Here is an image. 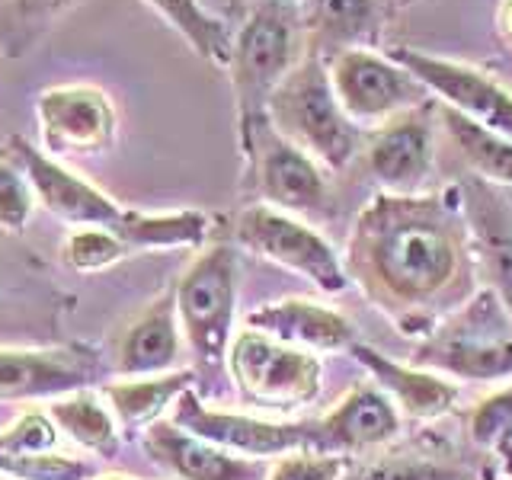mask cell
<instances>
[{"label":"cell","mask_w":512,"mask_h":480,"mask_svg":"<svg viewBox=\"0 0 512 480\" xmlns=\"http://www.w3.org/2000/svg\"><path fill=\"white\" fill-rule=\"evenodd\" d=\"M192 381H196V375L189 368L144 378H119L103 384V397L125 432H144L164 420V413L173 410L180 394L192 388Z\"/></svg>","instance_id":"cell-22"},{"label":"cell","mask_w":512,"mask_h":480,"mask_svg":"<svg viewBox=\"0 0 512 480\" xmlns=\"http://www.w3.org/2000/svg\"><path fill=\"white\" fill-rule=\"evenodd\" d=\"M10 157L26 173L36 199L55 218L74 224V228H109V231L119 228L125 208L109 192L93 186L71 167H64L61 160L48 157L42 148L29 144L20 135L10 138Z\"/></svg>","instance_id":"cell-13"},{"label":"cell","mask_w":512,"mask_h":480,"mask_svg":"<svg viewBox=\"0 0 512 480\" xmlns=\"http://www.w3.org/2000/svg\"><path fill=\"white\" fill-rule=\"evenodd\" d=\"M36 192L26 180V173L16 164H0V228L10 234L26 231V224L36 208Z\"/></svg>","instance_id":"cell-33"},{"label":"cell","mask_w":512,"mask_h":480,"mask_svg":"<svg viewBox=\"0 0 512 480\" xmlns=\"http://www.w3.org/2000/svg\"><path fill=\"white\" fill-rule=\"evenodd\" d=\"M346 458L327 452H292L272 461L266 480H343Z\"/></svg>","instance_id":"cell-34"},{"label":"cell","mask_w":512,"mask_h":480,"mask_svg":"<svg viewBox=\"0 0 512 480\" xmlns=\"http://www.w3.org/2000/svg\"><path fill=\"white\" fill-rule=\"evenodd\" d=\"M100 375L90 346L0 349V400H55L93 388Z\"/></svg>","instance_id":"cell-14"},{"label":"cell","mask_w":512,"mask_h":480,"mask_svg":"<svg viewBox=\"0 0 512 480\" xmlns=\"http://www.w3.org/2000/svg\"><path fill=\"white\" fill-rule=\"evenodd\" d=\"M349 279L404 336L423 340L471 292L474 250L461 192L391 196L381 192L352 224L346 247Z\"/></svg>","instance_id":"cell-1"},{"label":"cell","mask_w":512,"mask_h":480,"mask_svg":"<svg viewBox=\"0 0 512 480\" xmlns=\"http://www.w3.org/2000/svg\"><path fill=\"white\" fill-rule=\"evenodd\" d=\"M352 359H356L378 388L394 400L400 416H413V420H439L458 404V384L445 375L423 368L416 362H397L384 356L381 349L368 343H352Z\"/></svg>","instance_id":"cell-19"},{"label":"cell","mask_w":512,"mask_h":480,"mask_svg":"<svg viewBox=\"0 0 512 480\" xmlns=\"http://www.w3.org/2000/svg\"><path fill=\"white\" fill-rule=\"evenodd\" d=\"M247 164V180L256 186L260 199L282 212H314L327 199L324 167L288 141L272 119L256 128V135L240 148Z\"/></svg>","instance_id":"cell-11"},{"label":"cell","mask_w":512,"mask_h":480,"mask_svg":"<svg viewBox=\"0 0 512 480\" xmlns=\"http://www.w3.org/2000/svg\"><path fill=\"white\" fill-rule=\"evenodd\" d=\"M234 237L244 250L282 269H292L295 276L308 279L324 295H340L352 282L343 256L314 228L282 208H272L266 202L247 205L234 221Z\"/></svg>","instance_id":"cell-7"},{"label":"cell","mask_w":512,"mask_h":480,"mask_svg":"<svg viewBox=\"0 0 512 480\" xmlns=\"http://www.w3.org/2000/svg\"><path fill=\"white\" fill-rule=\"evenodd\" d=\"M500 32H503V39L512 45V0H503V7H500Z\"/></svg>","instance_id":"cell-36"},{"label":"cell","mask_w":512,"mask_h":480,"mask_svg":"<svg viewBox=\"0 0 512 480\" xmlns=\"http://www.w3.org/2000/svg\"><path fill=\"white\" fill-rule=\"evenodd\" d=\"M468 436L477 448L500 458L512 477V381L477 400L468 413Z\"/></svg>","instance_id":"cell-29"},{"label":"cell","mask_w":512,"mask_h":480,"mask_svg":"<svg viewBox=\"0 0 512 480\" xmlns=\"http://www.w3.org/2000/svg\"><path fill=\"white\" fill-rule=\"evenodd\" d=\"M327 68L336 100L359 128H381L384 122L423 106L426 87L391 55L343 48Z\"/></svg>","instance_id":"cell-9"},{"label":"cell","mask_w":512,"mask_h":480,"mask_svg":"<svg viewBox=\"0 0 512 480\" xmlns=\"http://www.w3.org/2000/svg\"><path fill=\"white\" fill-rule=\"evenodd\" d=\"M148 455L167 468L176 480H260V464L224 452L192 432L180 429L173 420H160L141 432Z\"/></svg>","instance_id":"cell-20"},{"label":"cell","mask_w":512,"mask_h":480,"mask_svg":"<svg viewBox=\"0 0 512 480\" xmlns=\"http://www.w3.org/2000/svg\"><path fill=\"white\" fill-rule=\"evenodd\" d=\"M237 250L228 244L205 247L173 288L183 336L202 365H224L234 343L237 320Z\"/></svg>","instance_id":"cell-5"},{"label":"cell","mask_w":512,"mask_h":480,"mask_svg":"<svg viewBox=\"0 0 512 480\" xmlns=\"http://www.w3.org/2000/svg\"><path fill=\"white\" fill-rule=\"evenodd\" d=\"M247 327L304 352H343L356 343V327L346 314L314 298H282L247 314Z\"/></svg>","instance_id":"cell-18"},{"label":"cell","mask_w":512,"mask_h":480,"mask_svg":"<svg viewBox=\"0 0 512 480\" xmlns=\"http://www.w3.org/2000/svg\"><path fill=\"white\" fill-rule=\"evenodd\" d=\"M48 413H52V420L58 423L61 436H68L74 445L87 448L93 455L116 458L122 426L116 420V413L109 410L103 394L84 388V391L55 397L52 404H48Z\"/></svg>","instance_id":"cell-23"},{"label":"cell","mask_w":512,"mask_h":480,"mask_svg":"<svg viewBox=\"0 0 512 480\" xmlns=\"http://www.w3.org/2000/svg\"><path fill=\"white\" fill-rule=\"evenodd\" d=\"M128 253V244L109 228H74L61 244V260L74 272H103Z\"/></svg>","instance_id":"cell-30"},{"label":"cell","mask_w":512,"mask_h":480,"mask_svg":"<svg viewBox=\"0 0 512 480\" xmlns=\"http://www.w3.org/2000/svg\"><path fill=\"white\" fill-rule=\"evenodd\" d=\"M170 420L199 436L205 442H212L218 448L250 461L263 458H282L292 452H314L317 442V426L314 420L304 423H288V420H266L256 413H234V410H218L208 407L196 391L180 394V400L170 410Z\"/></svg>","instance_id":"cell-8"},{"label":"cell","mask_w":512,"mask_h":480,"mask_svg":"<svg viewBox=\"0 0 512 480\" xmlns=\"http://www.w3.org/2000/svg\"><path fill=\"white\" fill-rule=\"evenodd\" d=\"M61 429L48 410H26L0 429V461L32 452H58Z\"/></svg>","instance_id":"cell-31"},{"label":"cell","mask_w":512,"mask_h":480,"mask_svg":"<svg viewBox=\"0 0 512 480\" xmlns=\"http://www.w3.org/2000/svg\"><path fill=\"white\" fill-rule=\"evenodd\" d=\"M212 218L199 208H180V212H138L125 208L116 234L128 250H180V247H205Z\"/></svg>","instance_id":"cell-24"},{"label":"cell","mask_w":512,"mask_h":480,"mask_svg":"<svg viewBox=\"0 0 512 480\" xmlns=\"http://www.w3.org/2000/svg\"><path fill=\"white\" fill-rule=\"evenodd\" d=\"M439 119L445 125L448 138L455 141V148L477 170L480 180L512 189V141L509 138L490 132V128H480L477 122L464 119L461 112L448 106L439 109Z\"/></svg>","instance_id":"cell-25"},{"label":"cell","mask_w":512,"mask_h":480,"mask_svg":"<svg viewBox=\"0 0 512 480\" xmlns=\"http://www.w3.org/2000/svg\"><path fill=\"white\" fill-rule=\"evenodd\" d=\"M71 0H10V20L16 26H45L68 7Z\"/></svg>","instance_id":"cell-35"},{"label":"cell","mask_w":512,"mask_h":480,"mask_svg":"<svg viewBox=\"0 0 512 480\" xmlns=\"http://www.w3.org/2000/svg\"><path fill=\"white\" fill-rule=\"evenodd\" d=\"M295 32L279 4L256 7L234 36L231 87L237 100L240 148L269 122V103L292 71Z\"/></svg>","instance_id":"cell-4"},{"label":"cell","mask_w":512,"mask_h":480,"mask_svg":"<svg viewBox=\"0 0 512 480\" xmlns=\"http://www.w3.org/2000/svg\"><path fill=\"white\" fill-rule=\"evenodd\" d=\"M458 192L471 234L474 266L487 279L484 288L503 301L512 317V199L480 176L464 180Z\"/></svg>","instance_id":"cell-15"},{"label":"cell","mask_w":512,"mask_h":480,"mask_svg":"<svg viewBox=\"0 0 512 480\" xmlns=\"http://www.w3.org/2000/svg\"><path fill=\"white\" fill-rule=\"evenodd\" d=\"M432 167H436V128L423 106L384 122L368 141V170L391 196H420Z\"/></svg>","instance_id":"cell-16"},{"label":"cell","mask_w":512,"mask_h":480,"mask_svg":"<svg viewBox=\"0 0 512 480\" xmlns=\"http://www.w3.org/2000/svg\"><path fill=\"white\" fill-rule=\"evenodd\" d=\"M183 340L186 336L180 327V314H176V298L170 292L128 324L116 349V372L122 378L176 372Z\"/></svg>","instance_id":"cell-21"},{"label":"cell","mask_w":512,"mask_h":480,"mask_svg":"<svg viewBox=\"0 0 512 480\" xmlns=\"http://www.w3.org/2000/svg\"><path fill=\"white\" fill-rule=\"evenodd\" d=\"M506 480H512V477H506Z\"/></svg>","instance_id":"cell-38"},{"label":"cell","mask_w":512,"mask_h":480,"mask_svg":"<svg viewBox=\"0 0 512 480\" xmlns=\"http://www.w3.org/2000/svg\"><path fill=\"white\" fill-rule=\"evenodd\" d=\"M189 42V48L202 61L228 68L234 55V36L215 13L202 7V0H144Z\"/></svg>","instance_id":"cell-26"},{"label":"cell","mask_w":512,"mask_h":480,"mask_svg":"<svg viewBox=\"0 0 512 480\" xmlns=\"http://www.w3.org/2000/svg\"><path fill=\"white\" fill-rule=\"evenodd\" d=\"M314 452L327 455H368L400 436V410L378 384H352L336 404L314 420Z\"/></svg>","instance_id":"cell-17"},{"label":"cell","mask_w":512,"mask_h":480,"mask_svg":"<svg viewBox=\"0 0 512 480\" xmlns=\"http://www.w3.org/2000/svg\"><path fill=\"white\" fill-rule=\"evenodd\" d=\"M391 58L404 64L429 93H436L442 106L512 141V93L500 80H493L474 64L416 52V48H394Z\"/></svg>","instance_id":"cell-12"},{"label":"cell","mask_w":512,"mask_h":480,"mask_svg":"<svg viewBox=\"0 0 512 480\" xmlns=\"http://www.w3.org/2000/svg\"><path fill=\"white\" fill-rule=\"evenodd\" d=\"M269 119L327 170H343L362 141V128L336 100L330 68L320 55H308L288 71L269 103Z\"/></svg>","instance_id":"cell-3"},{"label":"cell","mask_w":512,"mask_h":480,"mask_svg":"<svg viewBox=\"0 0 512 480\" xmlns=\"http://www.w3.org/2000/svg\"><path fill=\"white\" fill-rule=\"evenodd\" d=\"M90 480H138L132 474H93Z\"/></svg>","instance_id":"cell-37"},{"label":"cell","mask_w":512,"mask_h":480,"mask_svg":"<svg viewBox=\"0 0 512 480\" xmlns=\"http://www.w3.org/2000/svg\"><path fill=\"white\" fill-rule=\"evenodd\" d=\"M0 477L13 480H90L93 468L84 458H71L58 452H32L0 461Z\"/></svg>","instance_id":"cell-32"},{"label":"cell","mask_w":512,"mask_h":480,"mask_svg":"<svg viewBox=\"0 0 512 480\" xmlns=\"http://www.w3.org/2000/svg\"><path fill=\"white\" fill-rule=\"evenodd\" d=\"M343 480H477L471 464L436 452H394L346 464Z\"/></svg>","instance_id":"cell-27"},{"label":"cell","mask_w":512,"mask_h":480,"mask_svg":"<svg viewBox=\"0 0 512 480\" xmlns=\"http://www.w3.org/2000/svg\"><path fill=\"white\" fill-rule=\"evenodd\" d=\"M311 36L320 48L343 52L375 16V0H311Z\"/></svg>","instance_id":"cell-28"},{"label":"cell","mask_w":512,"mask_h":480,"mask_svg":"<svg viewBox=\"0 0 512 480\" xmlns=\"http://www.w3.org/2000/svg\"><path fill=\"white\" fill-rule=\"evenodd\" d=\"M237 394L260 410H298L311 404L324 384V365L317 352L285 346L260 330H237L224 359Z\"/></svg>","instance_id":"cell-6"},{"label":"cell","mask_w":512,"mask_h":480,"mask_svg":"<svg viewBox=\"0 0 512 480\" xmlns=\"http://www.w3.org/2000/svg\"><path fill=\"white\" fill-rule=\"evenodd\" d=\"M42 148L48 157H96L106 154L119 135V116L109 93L90 84L45 87L36 100Z\"/></svg>","instance_id":"cell-10"},{"label":"cell","mask_w":512,"mask_h":480,"mask_svg":"<svg viewBox=\"0 0 512 480\" xmlns=\"http://www.w3.org/2000/svg\"><path fill=\"white\" fill-rule=\"evenodd\" d=\"M413 362L461 381H512V317L480 288L416 343Z\"/></svg>","instance_id":"cell-2"}]
</instances>
